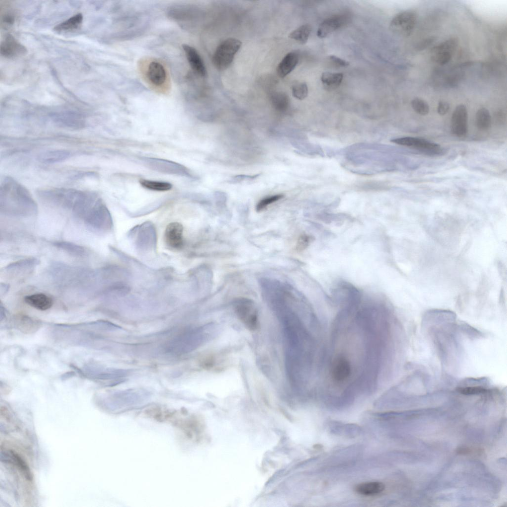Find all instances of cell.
Returning <instances> with one entry per match:
<instances>
[{"label": "cell", "mask_w": 507, "mask_h": 507, "mask_svg": "<svg viewBox=\"0 0 507 507\" xmlns=\"http://www.w3.org/2000/svg\"><path fill=\"white\" fill-rule=\"evenodd\" d=\"M458 391L464 395H475L485 393L486 390L481 387H469L460 388L458 389Z\"/></svg>", "instance_id": "1f68e13d"}, {"label": "cell", "mask_w": 507, "mask_h": 507, "mask_svg": "<svg viewBox=\"0 0 507 507\" xmlns=\"http://www.w3.org/2000/svg\"><path fill=\"white\" fill-rule=\"evenodd\" d=\"M70 154L69 151L65 150L49 151L41 153L39 156V160L44 163L52 164L66 159Z\"/></svg>", "instance_id": "e0dca14e"}, {"label": "cell", "mask_w": 507, "mask_h": 507, "mask_svg": "<svg viewBox=\"0 0 507 507\" xmlns=\"http://www.w3.org/2000/svg\"><path fill=\"white\" fill-rule=\"evenodd\" d=\"M51 117L59 127L73 129L83 128L86 125L84 118L74 113H61L52 114Z\"/></svg>", "instance_id": "9c48e42d"}, {"label": "cell", "mask_w": 507, "mask_h": 507, "mask_svg": "<svg viewBox=\"0 0 507 507\" xmlns=\"http://www.w3.org/2000/svg\"><path fill=\"white\" fill-rule=\"evenodd\" d=\"M24 301L30 306L40 310H46L53 304L52 299L43 293L27 296L24 298Z\"/></svg>", "instance_id": "9a60e30c"}, {"label": "cell", "mask_w": 507, "mask_h": 507, "mask_svg": "<svg viewBox=\"0 0 507 507\" xmlns=\"http://www.w3.org/2000/svg\"><path fill=\"white\" fill-rule=\"evenodd\" d=\"M468 112L465 105L461 104L455 108L451 117V130L457 137H465L467 133Z\"/></svg>", "instance_id": "ba28073f"}, {"label": "cell", "mask_w": 507, "mask_h": 507, "mask_svg": "<svg viewBox=\"0 0 507 507\" xmlns=\"http://www.w3.org/2000/svg\"><path fill=\"white\" fill-rule=\"evenodd\" d=\"M144 76L148 83L156 91L165 92L167 90L169 84L167 71L160 61L156 60L149 61L145 69Z\"/></svg>", "instance_id": "3957f363"}, {"label": "cell", "mask_w": 507, "mask_h": 507, "mask_svg": "<svg viewBox=\"0 0 507 507\" xmlns=\"http://www.w3.org/2000/svg\"><path fill=\"white\" fill-rule=\"evenodd\" d=\"M271 101L274 107L280 111H286L289 106V98L284 93H274L271 96Z\"/></svg>", "instance_id": "4316f807"}, {"label": "cell", "mask_w": 507, "mask_h": 507, "mask_svg": "<svg viewBox=\"0 0 507 507\" xmlns=\"http://www.w3.org/2000/svg\"><path fill=\"white\" fill-rule=\"evenodd\" d=\"M141 185L144 188L156 191H166L172 188V185L168 182L153 181L150 180H141Z\"/></svg>", "instance_id": "484cf974"}, {"label": "cell", "mask_w": 507, "mask_h": 507, "mask_svg": "<svg viewBox=\"0 0 507 507\" xmlns=\"http://www.w3.org/2000/svg\"><path fill=\"white\" fill-rule=\"evenodd\" d=\"M329 373L331 379L336 384L346 382L352 373V363L349 357L342 353L337 354L331 361Z\"/></svg>", "instance_id": "5b68a950"}, {"label": "cell", "mask_w": 507, "mask_h": 507, "mask_svg": "<svg viewBox=\"0 0 507 507\" xmlns=\"http://www.w3.org/2000/svg\"><path fill=\"white\" fill-rule=\"evenodd\" d=\"M83 18L81 13H78L55 26L54 30L59 33L76 30L81 26Z\"/></svg>", "instance_id": "d6986e66"}, {"label": "cell", "mask_w": 507, "mask_h": 507, "mask_svg": "<svg viewBox=\"0 0 507 507\" xmlns=\"http://www.w3.org/2000/svg\"><path fill=\"white\" fill-rule=\"evenodd\" d=\"M299 61V54L292 51L285 55L278 64L277 73L280 78H284L291 72L296 66Z\"/></svg>", "instance_id": "5bb4252c"}, {"label": "cell", "mask_w": 507, "mask_h": 507, "mask_svg": "<svg viewBox=\"0 0 507 507\" xmlns=\"http://www.w3.org/2000/svg\"><path fill=\"white\" fill-rule=\"evenodd\" d=\"M411 105L413 110L421 115H426L429 112V106L424 100L419 98H414L411 101Z\"/></svg>", "instance_id": "83f0119b"}, {"label": "cell", "mask_w": 507, "mask_h": 507, "mask_svg": "<svg viewBox=\"0 0 507 507\" xmlns=\"http://www.w3.org/2000/svg\"><path fill=\"white\" fill-rule=\"evenodd\" d=\"M16 327L21 331L30 333L36 331L40 326L37 320L28 316L22 315L14 318Z\"/></svg>", "instance_id": "44dd1931"}, {"label": "cell", "mask_w": 507, "mask_h": 507, "mask_svg": "<svg viewBox=\"0 0 507 507\" xmlns=\"http://www.w3.org/2000/svg\"><path fill=\"white\" fill-rule=\"evenodd\" d=\"M434 41V39L433 38L424 39L417 45V48L419 50H423L430 46Z\"/></svg>", "instance_id": "d590c367"}, {"label": "cell", "mask_w": 507, "mask_h": 507, "mask_svg": "<svg viewBox=\"0 0 507 507\" xmlns=\"http://www.w3.org/2000/svg\"><path fill=\"white\" fill-rule=\"evenodd\" d=\"M0 54L4 57L13 58L24 55L26 48L10 34H7L1 41Z\"/></svg>", "instance_id": "30bf717a"}, {"label": "cell", "mask_w": 507, "mask_h": 507, "mask_svg": "<svg viewBox=\"0 0 507 507\" xmlns=\"http://www.w3.org/2000/svg\"><path fill=\"white\" fill-rule=\"evenodd\" d=\"M15 20V17L14 14L11 11H8L4 12L2 15H1V21L2 24L5 26H9L13 24Z\"/></svg>", "instance_id": "d6a6232c"}, {"label": "cell", "mask_w": 507, "mask_h": 507, "mask_svg": "<svg viewBox=\"0 0 507 507\" xmlns=\"http://www.w3.org/2000/svg\"><path fill=\"white\" fill-rule=\"evenodd\" d=\"M237 317L249 330H255L258 324L257 310L254 302L249 299L240 298L234 304Z\"/></svg>", "instance_id": "277c9868"}, {"label": "cell", "mask_w": 507, "mask_h": 507, "mask_svg": "<svg viewBox=\"0 0 507 507\" xmlns=\"http://www.w3.org/2000/svg\"><path fill=\"white\" fill-rule=\"evenodd\" d=\"M284 197L282 194H276L265 197L260 200L256 204V210L261 211L266 208L269 205L280 200Z\"/></svg>", "instance_id": "f546056e"}, {"label": "cell", "mask_w": 507, "mask_h": 507, "mask_svg": "<svg viewBox=\"0 0 507 507\" xmlns=\"http://www.w3.org/2000/svg\"><path fill=\"white\" fill-rule=\"evenodd\" d=\"M241 45L240 40L233 38L227 39L221 42L213 55L212 62L214 66L219 70H224L228 68Z\"/></svg>", "instance_id": "7a4b0ae2"}, {"label": "cell", "mask_w": 507, "mask_h": 507, "mask_svg": "<svg viewBox=\"0 0 507 507\" xmlns=\"http://www.w3.org/2000/svg\"><path fill=\"white\" fill-rule=\"evenodd\" d=\"M392 142L418 150L427 154H439L442 150L440 146L425 139L413 137H405L394 139Z\"/></svg>", "instance_id": "8992f818"}, {"label": "cell", "mask_w": 507, "mask_h": 507, "mask_svg": "<svg viewBox=\"0 0 507 507\" xmlns=\"http://www.w3.org/2000/svg\"><path fill=\"white\" fill-rule=\"evenodd\" d=\"M9 456L13 462L23 473L25 478L28 481L32 480V475L27 463L17 453L13 451H9Z\"/></svg>", "instance_id": "d4e9b609"}, {"label": "cell", "mask_w": 507, "mask_h": 507, "mask_svg": "<svg viewBox=\"0 0 507 507\" xmlns=\"http://www.w3.org/2000/svg\"><path fill=\"white\" fill-rule=\"evenodd\" d=\"M348 21L349 17L345 14H337L327 18L320 24L317 35L320 38H324L346 25Z\"/></svg>", "instance_id": "8fae6325"}, {"label": "cell", "mask_w": 507, "mask_h": 507, "mask_svg": "<svg viewBox=\"0 0 507 507\" xmlns=\"http://www.w3.org/2000/svg\"><path fill=\"white\" fill-rule=\"evenodd\" d=\"M329 59L334 64L338 66L341 67H346L349 65V62L343 59H342L336 55H331L329 56Z\"/></svg>", "instance_id": "e575fe53"}, {"label": "cell", "mask_w": 507, "mask_h": 507, "mask_svg": "<svg viewBox=\"0 0 507 507\" xmlns=\"http://www.w3.org/2000/svg\"><path fill=\"white\" fill-rule=\"evenodd\" d=\"M292 95L296 99L303 100L308 95V90L306 84L304 82H299L295 84L292 89Z\"/></svg>", "instance_id": "f1b7e54d"}, {"label": "cell", "mask_w": 507, "mask_h": 507, "mask_svg": "<svg viewBox=\"0 0 507 507\" xmlns=\"http://www.w3.org/2000/svg\"><path fill=\"white\" fill-rule=\"evenodd\" d=\"M260 173L254 175L239 174L232 176L228 180V183L231 184L239 183L246 181H251L256 179L260 175Z\"/></svg>", "instance_id": "4dcf8cb0"}, {"label": "cell", "mask_w": 507, "mask_h": 507, "mask_svg": "<svg viewBox=\"0 0 507 507\" xmlns=\"http://www.w3.org/2000/svg\"><path fill=\"white\" fill-rule=\"evenodd\" d=\"M416 15L412 10L399 12L392 19L390 28L393 31L403 36H408L413 31L416 22Z\"/></svg>", "instance_id": "52a82bcc"}, {"label": "cell", "mask_w": 507, "mask_h": 507, "mask_svg": "<svg viewBox=\"0 0 507 507\" xmlns=\"http://www.w3.org/2000/svg\"><path fill=\"white\" fill-rule=\"evenodd\" d=\"M433 61L440 65L448 63L451 59L454 51L445 46H436L431 50Z\"/></svg>", "instance_id": "ffe728a7"}, {"label": "cell", "mask_w": 507, "mask_h": 507, "mask_svg": "<svg viewBox=\"0 0 507 507\" xmlns=\"http://www.w3.org/2000/svg\"><path fill=\"white\" fill-rule=\"evenodd\" d=\"M183 227L177 222H171L166 227L164 232V241L170 248L180 249L183 246Z\"/></svg>", "instance_id": "7c38bea8"}, {"label": "cell", "mask_w": 507, "mask_h": 507, "mask_svg": "<svg viewBox=\"0 0 507 507\" xmlns=\"http://www.w3.org/2000/svg\"><path fill=\"white\" fill-rule=\"evenodd\" d=\"M311 31V27L309 24L302 25L289 35V37L302 44L306 43Z\"/></svg>", "instance_id": "cb8c5ba5"}, {"label": "cell", "mask_w": 507, "mask_h": 507, "mask_svg": "<svg viewBox=\"0 0 507 507\" xmlns=\"http://www.w3.org/2000/svg\"><path fill=\"white\" fill-rule=\"evenodd\" d=\"M385 489L384 484L380 482L361 483L355 487V491L364 496H374L382 493Z\"/></svg>", "instance_id": "ac0fdd59"}, {"label": "cell", "mask_w": 507, "mask_h": 507, "mask_svg": "<svg viewBox=\"0 0 507 507\" xmlns=\"http://www.w3.org/2000/svg\"><path fill=\"white\" fill-rule=\"evenodd\" d=\"M491 116L489 110L485 107L479 109L475 117L476 125L478 129L481 131L488 130L491 125Z\"/></svg>", "instance_id": "7402d4cb"}, {"label": "cell", "mask_w": 507, "mask_h": 507, "mask_svg": "<svg viewBox=\"0 0 507 507\" xmlns=\"http://www.w3.org/2000/svg\"><path fill=\"white\" fill-rule=\"evenodd\" d=\"M343 79V74L341 73L323 72L321 76V81L325 87L329 89H334L339 87Z\"/></svg>", "instance_id": "603a6c76"}, {"label": "cell", "mask_w": 507, "mask_h": 507, "mask_svg": "<svg viewBox=\"0 0 507 507\" xmlns=\"http://www.w3.org/2000/svg\"><path fill=\"white\" fill-rule=\"evenodd\" d=\"M148 161L153 168L161 171L180 174H186L187 173L183 166L171 161L153 158L149 159Z\"/></svg>", "instance_id": "2e32d148"}, {"label": "cell", "mask_w": 507, "mask_h": 507, "mask_svg": "<svg viewBox=\"0 0 507 507\" xmlns=\"http://www.w3.org/2000/svg\"><path fill=\"white\" fill-rule=\"evenodd\" d=\"M470 452V450L468 448H459L457 450V453L460 455H465L469 453Z\"/></svg>", "instance_id": "8d00e7d4"}, {"label": "cell", "mask_w": 507, "mask_h": 507, "mask_svg": "<svg viewBox=\"0 0 507 507\" xmlns=\"http://www.w3.org/2000/svg\"><path fill=\"white\" fill-rule=\"evenodd\" d=\"M205 339L203 328H189L168 340L163 347L164 351L171 355H182L197 349Z\"/></svg>", "instance_id": "6da1fadb"}, {"label": "cell", "mask_w": 507, "mask_h": 507, "mask_svg": "<svg viewBox=\"0 0 507 507\" xmlns=\"http://www.w3.org/2000/svg\"><path fill=\"white\" fill-rule=\"evenodd\" d=\"M450 109L449 103L445 101L439 102L437 106V112L440 115H444L448 113Z\"/></svg>", "instance_id": "836d02e7"}, {"label": "cell", "mask_w": 507, "mask_h": 507, "mask_svg": "<svg viewBox=\"0 0 507 507\" xmlns=\"http://www.w3.org/2000/svg\"><path fill=\"white\" fill-rule=\"evenodd\" d=\"M182 48L192 70L200 76L205 77L207 74L206 67L198 51L194 47L187 44H184Z\"/></svg>", "instance_id": "4fadbf2b"}]
</instances>
